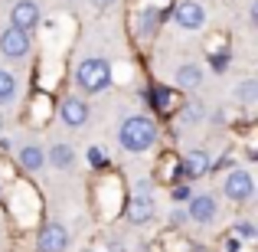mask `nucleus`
Returning a JSON list of instances; mask_svg holds the SVG:
<instances>
[{"label":"nucleus","instance_id":"412c9836","mask_svg":"<svg viewBox=\"0 0 258 252\" xmlns=\"http://www.w3.org/2000/svg\"><path fill=\"white\" fill-rule=\"evenodd\" d=\"M114 0H92V7H98V10H105V7H111Z\"/></svg>","mask_w":258,"mask_h":252},{"label":"nucleus","instance_id":"9d476101","mask_svg":"<svg viewBox=\"0 0 258 252\" xmlns=\"http://www.w3.org/2000/svg\"><path fill=\"white\" fill-rule=\"evenodd\" d=\"M59 115H62V121H66L69 128H82L85 121H88V105H85L82 98H76V95H72V98L62 102Z\"/></svg>","mask_w":258,"mask_h":252},{"label":"nucleus","instance_id":"1a4fd4ad","mask_svg":"<svg viewBox=\"0 0 258 252\" xmlns=\"http://www.w3.org/2000/svg\"><path fill=\"white\" fill-rule=\"evenodd\" d=\"M216 196H209V193H196V196H189V210H186V216L189 220H196V223H213L216 220Z\"/></svg>","mask_w":258,"mask_h":252},{"label":"nucleus","instance_id":"9b49d317","mask_svg":"<svg viewBox=\"0 0 258 252\" xmlns=\"http://www.w3.org/2000/svg\"><path fill=\"white\" fill-rule=\"evenodd\" d=\"M209 170V154L206 151H189L183 158V174L186 177H203Z\"/></svg>","mask_w":258,"mask_h":252},{"label":"nucleus","instance_id":"39448f33","mask_svg":"<svg viewBox=\"0 0 258 252\" xmlns=\"http://www.w3.org/2000/svg\"><path fill=\"white\" fill-rule=\"evenodd\" d=\"M0 49H4V56H10V59H23L26 53H30V33L17 30V26L4 30L0 33Z\"/></svg>","mask_w":258,"mask_h":252},{"label":"nucleus","instance_id":"4468645a","mask_svg":"<svg viewBox=\"0 0 258 252\" xmlns=\"http://www.w3.org/2000/svg\"><path fill=\"white\" fill-rule=\"evenodd\" d=\"M20 164H23V170H39L46 164V154L39 151V147H23V151H20Z\"/></svg>","mask_w":258,"mask_h":252},{"label":"nucleus","instance_id":"20e7f679","mask_svg":"<svg viewBox=\"0 0 258 252\" xmlns=\"http://www.w3.org/2000/svg\"><path fill=\"white\" fill-rule=\"evenodd\" d=\"M222 190H226V196L232 203H245V200H252V193H255V180H252L248 170H232V174L226 177V183H222Z\"/></svg>","mask_w":258,"mask_h":252},{"label":"nucleus","instance_id":"f257e3e1","mask_svg":"<svg viewBox=\"0 0 258 252\" xmlns=\"http://www.w3.org/2000/svg\"><path fill=\"white\" fill-rule=\"evenodd\" d=\"M118 141H121L124 151L141 154V151H147V147L157 141V125H154L151 118H144V115H134V118H127L124 125H121Z\"/></svg>","mask_w":258,"mask_h":252},{"label":"nucleus","instance_id":"ddd939ff","mask_svg":"<svg viewBox=\"0 0 258 252\" xmlns=\"http://www.w3.org/2000/svg\"><path fill=\"white\" fill-rule=\"evenodd\" d=\"M200 82H203V72L196 66H180L176 69V85L180 88H196Z\"/></svg>","mask_w":258,"mask_h":252},{"label":"nucleus","instance_id":"6ab92c4d","mask_svg":"<svg viewBox=\"0 0 258 252\" xmlns=\"http://www.w3.org/2000/svg\"><path fill=\"white\" fill-rule=\"evenodd\" d=\"M88 161H92V167H101V164H105V151H98V147H88Z\"/></svg>","mask_w":258,"mask_h":252},{"label":"nucleus","instance_id":"423d86ee","mask_svg":"<svg viewBox=\"0 0 258 252\" xmlns=\"http://www.w3.org/2000/svg\"><path fill=\"white\" fill-rule=\"evenodd\" d=\"M69 249V233L59 223H46L39 233V252H66Z\"/></svg>","mask_w":258,"mask_h":252},{"label":"nucleus","instance_id":"f8f14e48","mask_svg":"<svg viewBox=\"0 0 258 252\" xmlns=\"http://www.w3.org/2000/svg\"><path fill=\"white\" fill-rule=\"evenodd\" d=\"M72 161H76V154H72L69 144H52V147H49V164H52V167L66 170V167H72Z\"/></svg>","mask_w":258,"mask_h":252},{"label":"nucleus","instance_id":"f03ea898","mask_svg":"<svg viewBox=\"0 0 258 252\" xmlns=\"http://www.w3.org/2000/svg\"><path fill=\"white\" fill-rule=\"evenodd\" d=\"M76 82L82 85L85 92H105V88L111 85V66H108L105 59H98V56H88V59L79 63Z\"/></svg>","mask_w":258,"mask_h":252},{"label":"nucleus","instance_id":"f3484780","mask_svg":"<svg viewBox=\"0 0 258 252\" xmlns=\"http://www.w3.org/2000/svg\"><path fill=\"white\" fill-rule=\"evenodd\" d=\"M235 95H239V102L252 105V102L258 98V82H255V79H245V82L239 85V92H235Z\"/></svg>","mask_w":258,"mask_h":252},{"label":"nucleus","instance_id":"7ed1b4c3","mask_svg":"<svg viewBox=\"0 0 258 252\" xmlns=\"http://www.w3.org/2000/svg\"><path fill=\"white\" fill-rule=\"evenodd\" d=\"M154 196L147 193V183H138V190H134V196L127 200V223H134V226H144L147 220L154 216Z\"/></svg>","mask_w":258,"mask_h":252},{"label":"nucleus","instance_id":"aec40b11","mask_svg":"<svg viewBox=\"0 0 258 252\" xmlns=\"http://www.w3.org/2000/svg\"><path fill=\"white\" fill-rule=\"evenodd\" d=\"M189 196H193V193H189V187H183V183H176V187H173V200H176V203L189 200Z\"/></svg>","mask_w":258,"mask_h":252},{"label":"nucleus","instance_id":"2eb2a0df","mask_svg":"<svg viewBox=\"0 0 258 252\" xmlns=\"http://www.w3.org/2000/svg\"><path fill=\"white\" fill-rule=\"evenodd\" d=\"M13 95H17V79L0 69V102H10Z\"/></svg>","mask_w":258,"mask_h":252},{"label":"nucleus","instance_id":"4be33fe9","mask_svg":"<svg viewBox=\"0 0 258 252\" xmlns=\"http://www.w3.org/2000/svg\"><path fill=\"white\" fill-rule=\"evenodd\" d=\"M0 128H4V121H0Z\"/></svg>","mask_w":258,"mask_h":252},{"label":"nucleus","instance_id":"a211bd4d","mask_svg":"<svg viewBox=\"0 0 258 252\" xmlns=\"http://www.w3.org/2000/svg\"><path fill=\"white\" fill-rule=\"evenodd\" d=\"M196 118H203V105L200 102H189L186 112H183V121H196Z\"/></svg>","mask_w":258,"mask_h":252},{"label":"nucleus","instance_id":"6e6552de","mask_svg":"<svg viewBox=\"0 0 258 252\" xmlns=\"http://www.w3.org/2000/svg\"><path fill=\"white\" fill-rule=\"evenodd\" d=\"M173 20L183 26V30H200L203 20H206V10H203V7L196 4V0H183V4H176Z\"/></svg>","mask_w":258,"mask_h":252},{"label":"nucleus","instance_id":"dca6fc26","mask_svg":"<svg viewBox=\"0 0 258 252\" xmlns=\"http://www.w3.org/2000/svg\"><path fill=\"white\" fill-rule=\"evenodd\" d=\"M157 23H160V13L154 10V7H147L144 17H141V33H144V36H151V33L157 30Z\"/></svg>","mask_w":258,"mask_h":252},{"label":"nucleus","instance_id":"0eeeda50","mask_svg":"<svg viewBox=\"0 0 258 252\" xmlns=\"http://www.w3.org/2000/svg\"><path fill=\"white\" fill-rule=\"evenodd\" d=\"M36 23H39V7L33 4V0H20V4H13V10H10V26L30 33Z\"/></svg>","mask_w":258,"mask_h":252}]
</instances>
